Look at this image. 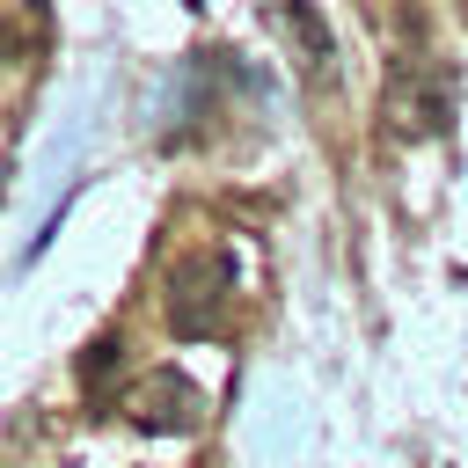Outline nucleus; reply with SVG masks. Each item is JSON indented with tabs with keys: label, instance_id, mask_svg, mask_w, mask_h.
<instances>
[{
	"label": "nucleus",
	"instance_id": "obj_1",
	"mask_svg": "<svg viewBox=\"0 0 468 468\" xmlns=\"http://www.w3.org/2000/svg\"><path fill=\"white\" fill-rule=\"evenodd\" d=\"M380 117H388L395 139H431V132H446V124H453V88H446V73L424 66V58H395L388 95H380Z\"/></svg>",
	"mask_w": 468,
	"mask_h": 468
},
{
	"label": "nucleus",
	"instance_id": "obj_2",
	"mask_svg": "<svg viewBox=\"0 0 468 468\" xmlns=\"http://www.w3.org/2000/svg\"><path fill=\"white\" fill-rule=\"evenodd\" d=\"M219 307H227V256L219 249L183 256L176 278H168V329L176 336H205L219 322Z\"/></svg>",
	"mask_w": 468,
	"mask_h": 468
},
{
	"label": "nucleus",
	"instance_id": "obj_3",
	"mask_svg": "<svg viewBox=\"0 0 468 468\" xmlns=\"http://www.w3.org/2000/svg\"><path fill=\"white\" fill-rule=\"evenodd\" d=\"M124 410H132V424H139V431H154V439H176V431H197V424H205V395H197V380H190V373H176V366H161V373L132 380Z\"/></svg>",
	"mask_w": 468,
	"mask_h": 468
},
{
	"label": "nucleus",
	"instance_id": "obj_4",
	"mask_svg": "<svg viewBox=\"0 0 468 468\" xmlns=\"http://www.w3.org/2000/svg\"><path fill=\"white\" fill-rule=\"evenodd\" d=\"M271 22H278V37L300 51V73H307V80H329V73H336V44H329V29H322V15H314L307 0H271Z\"/></svg>",
	"mask_w": 468,
	"mask_h": 468
},
{
	"label": "nucleus",
	"instance_id": "obj_5",
	"mask_svg": "<svg viewBox=\"0 0 468 468\" xmlns=\"http://www.w3.org/2000/svg\"><path fill=\"white\" fill-rule=\"evenodd\" d=\"M117 351H124L117 336H95V344L80 351V380H88V388H110V373H117Z\"/></svg>",
	"mask_w": 468,
	"mask_h": 468
}]
</instances>
